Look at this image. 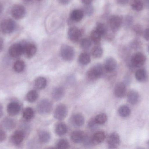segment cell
I'll return each instance as SVG.
<instances>
[{
  "label": "cell",
  "instance_id": "6da1fadb",
  "mask_svg": "<svg viewBox=\"0 0 149 149\" xmlns=\"http://www.w3.org/2000/svg\"><path fill=\"white\" fill-rule=\"evenodd\" d=\"M104 67L100 64H97L91 67L87 72V77L89 80H93L100 78L103 73Z\"/></svg>",
  "mask_w": 149,
  "mask_h": 149
},
{
  "label": "cell",
  "instance_id": "7a4b0ae2",
  "mask_svg": "<svg viewBox=\"0 0 149 149\" xmlns=\"http://www.w3.org/2000/svg\"><path fill=\"white\" fill-rule=\"evenodd\" d=\"M60 56L65 61H72L74 59L75 52L74 49L70 45L63 44L61 46L60 50Z\"/></svg>",
  "mask_w": 149,
  "mask_h": 149
},
{
  "label": "cell",
  "instance_id": "3957f363",
  "mask_svg": "<svg viewBox=\"0 0 149 149\" xmlns=\"http://www.w3.org/2000/svg\"><path fill=\"white\" fill-rule=\"evenodd\" d=\"M52 108V103L48 99L42 100L38 104V112L41 115L49 114Z\"/></svg>",
  "mask_w": 149,
  "mask_h": 149
},
{
  "label": "cell",
  "instance_id": "277c9868",
  "mask_svg": "<svg viewBox=\"0 0 149 149\" xmlns=\"http://www.w3.org/2000/svg\"><path fill=\"white\" fill-rule=\"evenodd\" d=\"M15 27V22L13 19L10 18L4 19L1 23V29L5 34L11 33L14 31Z\"/></svg>",
  "mask_w": 149,
  "mask_h": 149
},
{
  "label": "cell",
  "instance_id": "5b68a950",
  "mask_svg": "<svg viewBox=\"0 0 149 149\" xmlns=\"http://www.w3.org/2000/svg\"><path fill=\"white\" fill-rule=\"evenodd\" d=\"M8 52L11 57H18L24 54V45L21 43L13 44L10 47Z\"/></svg>",
  "mask_w": 149,
  "mask_h": 149
},
{
  "label": "cell",
  "instance_id": "8992f818",
  "mask_svg": "<svg viewBox=\"0 0 149 149\" xmlns=\"http://www.w3.org/2000/svg\"><path fill=\"white\" fill-rule=\"evenodd\" d=\"M11 15L15 19L19 20L25 16L26 10L24 7L20 4H16L12 7L11 10Z\"/></svg>",
  "mask_w": 149,
  "mask_h": 149
},
{
  "label": "cell",
  "instance_id": "52a82bcc",
  "mask_svg": "<svg viewBox=\"0 0 149 149\" xmlns=\"http://www.w3.org/2000/svg\"><path fill=\"white\" fill-rule=\"evenodd\" d=\"M68 114L67 107L64 104L58 105L54 111V116L58 120H63L65 119Z\"/></svg>",
  "mask_w": 149,
  "mask_h": 149
},
{
  "label": "cell",
  "instance_id": "ba28073f",
  "mask_svg": "<svg viewBox=\"0 0 149 149\" xmlns=\"http://www.w3.org/2000/svg\"><path fill=\"white\" fill-rule=\"evenodd\" d=\"M146 58L143 53L137 52L131 58V65L134 67H140L146 62Z\"/></svg>",
  "mask_w": 149,
  "mask_h": 149
},
{
  "label": "cell",
  "instance_id": "9c48e42d",
  "mask_svg": "<svg viewBox=\"0 0 149 149\" xmlns=\"http://www.w3.org/2000/svg\"><path fill=\"white\" fill-rule=\"evenodd\" d=\"M81 31L77 27H71L68 31V36L69 39L73 43H76L80 39L81 36Z\"/></svg>",
  "mask_w": 149,
  "mask_h": 149
},
{
  "label": "cell",
  "instance_id": "30bf717a",
  "mask_svg": "<svg viewBox=\"0 0 149 149\" xmlns=\"http://www.w3.org/2000/svg\"><path fill=\"white\" fill-rule=\"evenodd\" d=\"M122 24V19L118 15L112 16L109 18V24L112 31L116 32L120 28Z\"/></svg>",
  "mask_w": 149,
  "mask_h": 149
},
{
  "label": "cell",
  "instance_id": "8fae6325",
  "mask_svg": "<svg viewBox=\"0 0 149 149\" xmlns=\"http://www.w3.org/2000/svg\"><path fill=\"white\" fill-rule=\"evenodd\" d=\"M120 136L116 133H112L108 138V145L110 148H116L120 145Z\"/></svg>",
  "mask_w": 149,
  "mask_h": 149
},
{
  "label": "cell",
  "instance_id": "7c38bea8",
  "mask_svg": "<svg viewBox=\"0 0 149 149\" xmlns=\"http://www.w3.org/2000/svg\"><path fill=\"white\" fill-rule=\"evenodd\" d=\"M117 67L116 60L113 57H108L105 60L104 64V69L108 72L114 71Z\"/></svg>",
  "mask_w": 149,
  "mask_h": 149
},
{
  "label": "cell",
  "instance_id": "4fadbf2b",
  "mask_svg": "<svg viewBox=\"0 0 149 149\" xmlns=\"http://www.w3.org/2000/svg\"><path fill=\"white\" fill-rule=\"evenodd\" d=\"M7 112L10 116H15L19 113L21 109L20 104L16 101L9 103L7 106Z\"/></svg>",
  "mask_w": 149,
  "mask_h": 149
},
{
  "label": "cell",
  "instance_id": "5bb4252c",
  "mask_svg": "<svg viewBox=\"0 0 149 149\" xmlns=\"http://www.w3.org/2000/svg\"><path fill=\"white\" fill-rule=\"evenodd\" d=\"M127 93V87L124 83L120 82L116 84L114 88V94L117 98H123Z\"/></svg>",
  "mask_w": 149,
  "mask_h": 149
},
{
  "label": "cell",
  "instance_id": "9a60e30c",
  "mask_svg": "<svg viewBox=\"0 0 149 149\" xmlns=\"http://www.w3.org/2000/svg\"><path fill=\"white\" fill-rule=\"evenodd\" d=\"M37 51V47L33 43H28L24 45V54L29 58L35 56Z\"/></svg>",
  "mask_w": 149,
  "mask_h": 149
},
{
  "label": "cell",
  "instance_id": "2e32d148",
  "mask_svg": "<svg viewBox=\"0 0 149 149\" xmlns=\"http://www.w3.org/2000/svg\"><path fill=\"white\" fill-rule=\"evenodd\" d=\"M86 135L81 131H74L71 135V138L72 142L75 143L83 142Z\"/></svg>",
  "mask_w": 149,
  "mask_h": 149
},
{
  "label": "cell",
  "instance_id": "e0dca14e",
  "mask_svg": "<svg viewBox=\"0 0 149 149\" xmlns=\"http://www.w3.org/2000/svg\"><path fill=\"white\" fill-rule=\"evenodd\" d=\"M24 133L22 130H17L13 134L11 138L12 142L16 145L21 144L24 138Z\"/></svg>",
  "mask_w": 149,
  "mask_h": 149
},
{
  "label": "cell",
  "instance_id": "ac0fdd59",
  "mask_svg": "<svg viewBox=\"0 0 149 149\" xmlns=\"http://www.w3.org/2000/svg\"><path fill=\"white\" fill-rule=\"evenodd\" d=\"M71 122L74 127H79L83 126L85 122V119L81 114H75L72 117Z\"/></svg>",
  "mask_w": 149,
  "mask_h": 149
},
{
  "label": "cell",
  "instance_id": "d6986e66",
  "mask_svg": "<svg viewBox=\"0 0 149 149\" xmlns=\"http://www.w3.org/2000/svg\"><path fill=\"white\" fill-rule=\"evenodd\" d=\"M65 89L62 87H58L53 89L52 96L53 99L56 101H58L63 99L65 95Z\"/></svg>",
  "mask_w": 149,
  "mask_h": 149
},
{
  "label": "cell",
  "instance_id": "ffe728a7",
  "mask_svg": "<svg viewBox=\"0 0 149 149\" xmlns=\"http://www.w3.org/2000/svg\"><path fill=\"white\" fill-rule=\"evenodd\" d=\"M84 13L81 10L74 9L72 10L70 15V18L72 21L79 22L81 21L84 17Z\"/></svg>",
  "mask_w": 149,
  "mask_h": 149
},
{
  "label": "cell",
  "instance_id": "44dd1931",
  "mask_svg": "<svg viewBox=\"0 0 149 149\" xmlns=\"http://www.w3.org/2000/svg\"><path fill=\"white\" fill-rule=\"evenodd\" d=\"M106 138V134L102 131L96 132L92 138V142L95 144H98L104 141Z\"/></svg>",
  "mask_w": 149,
  "mask_h": 149
},
{
  "label": "cell",
  "instance_id": "7402d4cb",
  "mask_svg": "<svg viewBox=\"0 0 149 149\" xmlns=\"http://www.w3.org/2000/svg\"><path fill=\"white\" fill-rule=\"evenodd\" d=\"M140 96L139 94L135 91H130L127 94V100L128 102L132 105H136L139 101Z\"/></svg>",
  "mask_w": 149,
  "mask_h": 149
},
{
  "label": "cell",
  "instance_id": "603a6c76",
  "mask_svg": "<svg viewBox=\"0 0 149 149\" xmlns=\"http://www.w3.org/2000/svg\"><path fill=\"white\" fill-rule=\"evenodd\" d=\"M2 127L8 130H11L15 127V122L13 119L9 118H6L2 121Z\"/></svg>",
  "mask_w": 149,
  "mask_h": 149
},
{
  "label": "cell",
  "instance_id": "cb8c5ba5",
  "mask_svg": "<svg viewBox=\"0 0 149 149\" xmlns=\"http://www.w3.org/2000/svg\"><path fill=\"white\" fill-rule=\"evenodd\" d=\"M38 140L41 143L45 144L49 141L51 139L50 134L45 130H41L38 133Z\"/></svg>",
  "mask_w": 149,
  "mask_h": 149
},
{
  "label": "cell",
  "instance_id": "d4e9b609",
  "mask_svg": "<svg viewBox=\"0 0 149 149\" xmlns=\"http://www.w3.org/2000/svg\"><path fill=\"white\" fill-rule=\"evenodd\" d=\"M55 132L56 134L59 136L65 134L67 132V127L66 124L63 122L58 123L55 128Z\"/></svg>",
  "mask_w": 149,
  "mask_h": 149
},
{
  "label": "cell",
  "instance_id": "484cf974",
  "mask_svg": "<svg viewBox=\"0 0 149 149\" xmlns=\"http://www.w3.org/2000/svg\"><path fill=\"white\" fill-rule=\"evenodd\" d=\"M78 61L81 64L86 65L90 63L91 58L88 53L83 52L81 53L79 56Z\"/></svg>",
  "mask_w": 149,
  "mask_h": 149
},
{
  "label": "cell",
  "instance_id": "4316f807",
  "mask_svg": "<svg viewBox=\"0 0 149 149\" xmlns=\"http://www.w3.org/2000/svg\"><path fill=\"white\" fill-rule=\"evenodd\" d=\"M47 81L45 78L42 77H40L36 79L35 80V85L37 89H44L47 85Z\"/></svg>",
  "mask_w": 149,
  "mask_h": 149
},
{
  "label": "cell",
  "instance_id": "83f0119b",
  "mask_svg": "<svg viewBox=\"0 0 149 149\" xmlns=\"http://www.w3.org/2000/svg\"><path fill=\"white\" fill-rule=\"evenodd\" d=\"M135 78L138 81L143 82L146 80L147 78V72L145 70L140 69L136 72Z\"/></svg>",
  "mask_w": 149,
  "mask_h": 149
},
{
  "label": "cell",
  "instance_id": "f1b7e54d",
  "mask_svg": "<svg viewBox=\"0 0 149 149\" xmlns=\"http://www.w3.org/2000/svg\"><path fill=\"white\" fill-rule=\"evenodd\" d=\"M118 113L121 117L126 118V117H128L130 115L131 110L128 106L124 105V106H121L118 109Z\"/></svg>",
  "mask_w": 149,
  "mask_h": 149
},
{
  "label": "cell",
  "instance_id": "f546056e",
  "mask_svg": "<svg viewBox=\"0 0 149 149\" xmlns=\"http://www.w3.org/2000/svg\"><path fill=\"white\" fill-rule=\"evenodd\" d=\"M90 36L92 42L95 44L98 45L100 43L102 36L97 31L94 29L91 32Z\"/></svg>",
  "mask_w": 149,
  "mask_h": 149
},
{
  "label": "cell",
  "instance_id": "4dcf8cb0",
  "mask_svg": "<svg viewBox=\"0 0 149 149\" xmlns=\"http://www.w3.org/2000/svg\"><path fill=\"white\" fill-rule=\"evenodd\" d=\"M95 29L102 36H105L107 33V27L105 24L103 23H97Z\"/></svg>",
  "mask_w": 149,
  "mask_h": 149
},
{
  "label": "cell",
  "instance_id": "1f68e13d",
  "mask_svg": "<svg viewBox=\"0 0 149 149\" xmlns=\"http://www.w3.org/2000/svg\"><path fill=\"white\" fill-rule=\"evenodd\" d=\"M25 68V63L22 60L16 61L14 64L13 68L15 71L17 73H21L24 71Z\"/></svg>",
  "mask_w": 149,
  "mask_h": 149
},
{
  "label": "cell",
  "instance_id": "d6a6232c",
  "mask_svg": "<svg viewBox=\"0 0 149 149\" xmlns=\"http://www.w3.org/2000/svg\"><path fill=\"white\" fill-rule=\"evenodd\" d=\"M34 116V112L33 109L30 107H28L24 109L23 113L24 119L26 120H30L33 118Z\"/></svg>",
  "mask_w": 149,
  "mask_h": 149
},
{
  "label": "cell",
  "instance_id": "836d02e7",
  "mask_svg": "<svg viewBox=\"0 0 149 149\" xmlns=\"http://www.w3.org/2000/svg\"><path fill=\"white\" fill-rule=\"evenodd\" d=\"M38 97V93L35 90H31L26 95L27 100L29 102H35L37 99Z\"/></svg>",
  "mask_w": 149,
  "mask_h": 149
},
{
  "label": "cell",
  "instance_id": "e575fe53",
  "mask_svg": "<svg viewBox=\"0 0 149 149\" xmlns=\"http://www.w3.org/2000/svg\"><path fill=\"white\" fill-rule=\"evenodd\" d=\"M107 116L106 114L101 113L96 115L94 120L98 125H102L107 122Z\"/></svg>",
  "mask_w": 149,
  "mask_h": 149
},
{
  "label": "cell",
  "instance_id": "d590c367",
  "mask_svg": "<svg viewBox=\"0 0 149 149\" xmlns=\"http://www.w3.org/2000/svg\"><path fill=\"white\" fill-rule=\"evenodd\" d=\"M92 41L91 39L88 38H83L81 41L80 45L83 50H87L90 49L92 46Z\"/></svg>",
  "mask_w": 149,
  "mask_h": 149
},
{
  "label": "cell",
  "instance_id": "8d00e7d4",
  "mask_svg": "<svg viewBox=\"0 0 149 149\" xmlns=\"http://www.w3.org/2000/svg\"><path fill=\"white\" fill-rule=\"evenodd\" d=\"M92 54L95 58H98L101 57L103 54V50L99 45L95 46L92 49Z\"/></svg>",
  "mask_w": 149,
  "mask_h": 149
},
{
  "label": "cell",
  "instance_id": "74e56055",
  "mask_svg": "<svg viewBox=\"0 0 149 149\" xmlns=\"http://www.w3.org/2000/svg\"><path fill=\"white\" fill-rule=\"evenodd\" d=\"M131 5L132 8L136 11L141 10L143 8V4L141 0H133Z\"/></svg>",
  "mask_w": 149,
  "mask_h": 149
},
{
  "label": "cell",
  "instance_id": "f35d334b",
  "mask_svg": "<svg viewBox=\"0 0 149 149\" xmlns=\"http://www.w3.org/2000/svg\"><path fill=\"white\" fill-rule=\"evenodd\" d=\"M83 8V11L84 14L86 15L87 16H90L92 15L93 14L94 8L91 4H85Z\"/></svg>",
  "mask_w": 149,
  "mask_h": 149
},
{
  "label": "cell",
  "instance_id": "ab89813d",
  "mask_svg": "<svg viewBox=\"0 0 149 149\" xmlns=\"http://www.w3.org/2000/svg\"><path fill=\"white\" fill-rule=\"evenodd\" d=\"M70 143L65 139L59 140L57 144L56 147L58 149H67L70 147Z\"/></svg>",
  "mask_w": 149,
  "mask_h": 149
},
{
  "label": "cell",
  "instance_id": "60d3db41",
  "mask_svg": "<svg viewBox=\"0 0 149 149\" xmlns=\"http://www.w3.org/2000/svg\"><path fill=\"white\" fill-rule=\"evenodd\" d=\"M98 125L95 122L94 120H92L88 123V127L92 130H94L97 129Z\"/></svg>",
  "mask_w": 149,
  "mask_h": 149
},
{
  "label": "cell",
  "instance_id": "b9f144b4",
  "mask_svg": "<svg viewBox=\"0 0 149 149\" xmlns=\"http://www.w3.org/2000/svg\"><path fill=\"white\" fill-rule=\"evenodd\" d=\"M133 23V19L132 17L130 16H127L125 18L124 21V24L127 27H129L131 25V24Z\"/></svg>",
  "mask_w": 149,
  "mask_h": 149
},
{
  "label": "cell",
  "instance_id": "7bdbcfd3",
  "mask_svg": "<svg viewBox=\"0 0 149 149\" xmlns=\"http://www.w3.org/2000/svg\"><path fill=\"white\" fill-rule=\"evenodd\" d=\"M134 30L135 32L138 34V35H141L142 34L143 31L141 27L139 25H136L134 27Z\"/></svg>",
  "mask_w": 149,
  "mask_h": 149
},
{
  "label": "cell",
  "instance_id": "ee69618b",
  "mask_svg": "<svg viewBox=\"0 0 149 149\" xmlns=\"http://www.w3.org/2000/svg\"><path fill=\"white\" fill-rule=\"evenodd\" d=\"M6 138V134L4 131L0 129V142L4 141Z\"/></svg>",
  "mask_w": 149,
  "mask_h": 149
},
{
  "label": "cell",
  "instance_id": "f6af8a7d",
  "mask_svg": "<svg viewBox=\"0 0 149 149\" xmlns=\"http://www.w3.org/2000/svg\"><path fill=\"white\" fill-rule=\"evenodd\" d=\"M144 37L146 40L149 41V28L146 29L144 32Z\"/></svg>",
  "mask_w": 149,
  "mask_h": 149
},
{
  "label": "cell",
  "instance_id": "bcb514c9",
  "mask_svg": "<svg viewBox=\"0 0 149 149\" xmlns=\"http://www.w3.org/2000/svg\"><path fill=\"white\" fill-rule=\"evenodd\" d=\"M71 1L72 0H58V1L59 2V3L62 4H63V5H66V4H69Z\"/></svg>",
  "mask_w": 149,
  "mask_h": 149
},
{
  "label": "cell",
  "instance_id": "7dc6e473",
  "mask_svg": "<svg viewBox=\"0 0 149 149\" xmlns=\"http://www.w3.org/2000/svg\"><path fill=\"white\" fill-rule=\"evenodd\" d=\"M117 1L119 4L121 5H124L128 3L129 0H117Z\"/></svg>",
  "mask_w": 149,
  "mask_h": 149
},
{
  "label": "cell",
  "instance_id": "c3c4849f",
  "mask_svg": "<svg viewBox=\"0 0 149 149\" xmlns=\"http://www.w3.org/2000/svg\"><path fill=\"white\" fill-rule=\"evenodd\" d=\"M82 2L85 4H91L93 0H81Z\"/></svg>",
  "mask_w": 149,
  "mask_h": 149
},
{
  "label": "cell",
  "instance_id": "681fc988",
  "mask_svg": "<svg viewBox=\"0 0 149 149\" xmlns=\"http://www.w3.org/2000/svg\"><path fill=\"white\" fill-rule=\"evenodd\" d=\"M3 42L2 38H0V52L2 50L3 48Z\"/></svg>",
  "mask_w": 149,
  "mask_h": 149
},
{
  "label": "cell",
  "instance_id": "f907efd6",
  "mask_svg": "<svg viewBox=\"0 0 149 149\" xmlns=\"http://www.w3.org/2000/svg\"><path fill=\"white\" fill-rule=\"evenodd\" d=\"M3 115V107L0 104V118H1Z\"/></svg>",
  "mask_w": 149,
  "mask_h": 149
},
{
  "label": "cell",
  "instance_id": "816d5d0a",
  "mask_svg": "<svg viewBox=\"0 0 149 149\" xmlns=\"http://www.w3.org/2000/svg\"><path fill=\"white\" fill-rule=\"evenodd\" d=\"M3 10V7L1 3H0V15L2 13Z\"/></svg>",
  "mask_w": 149,
  "mask_h": 149
},
{
  "label": "cell",
  "instance_id": "f5cc1de1",
  "mask_svg": "<svg viewBox=\"0 0 149 149\" xmlns=\"http://www.w3.org/2000/svg\"><path fill=\"white\" fill-rule=\"evenodd\" d=\"M145 2H146L147 3H148L149 4V0H145Z\"/></svg>",
  "mask_w": 149,
  "mask_h": 149
},
{
  "label": "cell",
  "instance_id": "db71d44e",
  "mask_svg": "<svg viewBox=\"0 0 149 149\" xmlns=\"http://www.w3.org/2000/svg\"><path fill=\"white\" fill-rule=\"evenodd\" d=\"M148 51H149V46H148Z\"/></svg>",
  "mask_w": 149,
  "mask_h": 149
},
{
  "label": "cell",
  "instance_id": "11a10c76",
  "mask_svg": "<svg viewBox=\"0 0 149 149\" xmlns=\"http://www.w3.org/2000/svg\"><path fill=\"white\" fill-rule=\"evenodd\" d=\"M27 1H30V0H27Z\"/></svg>",
  "mask_w": 149,
  "mask_h": 149
}]
</instances>
